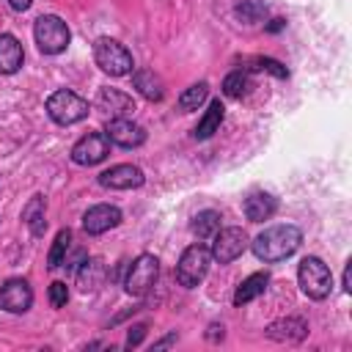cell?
Masks as SVG:
<instances>
[{
    "label": "cell",
    "mask_w": 352,
    "mask_h": 352,
    "mask_svg": "<svg viewBox=\"0 0 352 352\" xmlns=\"http://www.w3.org/2000/svg\"><path fill=\"white\" fill-rule=\"evenodd\" d=\"M300 245H302V231H300L297 226H292V223L270 226V228H264V231L250 242L256 258L264 261V264H278V261L294 256Z\"/></svg>",
    "instance_id": "6da1fadb"
},
{
    "label": "cell",
    "mask_w": 352,
    "mask_h": 352,
    "mask_svg": "<svg viewBox=\"0 0 352 352\" xmlns=\"http://www.w3.org/2000/svg\"><path fill=\"white\" fill-rule=\"evenodd\" d=\"M47 113L55 124L60 126H72V124H80L88 118L91 113V104L88 99H82L80 94L69 91V88H58L55 94L47 96Z\"/></svg>",
    "instance_id": "7a4b0ae2"
},
{
    "label": "cell",
    "mask_w": 352,
    "mask_h": 352,
    "mask_svg": "<svg viewBox=\"0 0 352 352\" xmlns=\"http://www.w3.org/2000/svg\"><path fill=\"white\" fill-rule=\"evenodd\" d=\"M33 38L44 55H60L72 41V30L58 14H41L33 22Z\"/></svg>",
    "instance_id": "3957f363"
},
{
    "label": "cell",
    "mask_w": 352,
    "mask_h": 352,
    "mask_svg": "<svg viewBox=\"0 0 352 352\" xmlns=\"http://www.w3.org/2000/svg\"><path fill=\"white\" fill-rule=\"evenodd\" d=\"M94 60L96 66L110 74V77H124V74H132V52L118 41V38H110V36H102L94 41Z\"/></svg>",
    "instance_id": "277c9868"
},
{
    "label": "cell",
    "mask_w": 352,
    "mask_h": 352,
    "mask_svg": "<svg viewBox=\"0 0 352 352\" xmlns=\"http://www.w3.org/2000/svg\"><path fill=\"white\" fill-rule=\"evenodd\" d=\"M297 280L305 297L311 300H324L333 289V272L319 256H305L297 267Z\"/></svg>",
    "instance_id": "5b68a950"
},
{
    "label": "cell",
    "mask_w": 352,
    "mask_h": 352,
    "mask_svg": "<svg viewBox=\"0 0 352 352\" xmlns=\"http://www.w3.org/2000/svg\"><path fill=\"white\" fill-rule=\"evenodd\" d=\"M209 264H212L209 248H204V245H190V248L182 253L179 264H176V280H179V286L195 289V286L206 278Z\"/></svg>",
    "instance_id": "8992f818"
},
{
    "label": "cell",
    "mask_w": 352,
    "mask_h": 352,
    "mask_svg": "<svg viewBox=\"0 0 352 352\" xmlns=\"http://www.w3.org/2000/svg\"><path fill=\"white\" fill-rule=\"evenodd\" d=\"M157 275H160V261H157V256L140 253V256L129 264V270H126V278H124L126 294L143 297V294L157 283Z\"/></svg>",
    "instance_id": "52a82bcc"
},
{
    "label": "cell",
    "mask_w": 352,
    "mask_h": 352,
    "mask_svg": "<svg viewBox=\"0 0 352 352\" xmlns=\"http://www.w3.org/2000/svg\"><path fill=\"white\" fill-rule=\"evenodd\" d=\"M248 250V234L239 228V226H228V228H220L214 236H212V258L220 261V264H231L234 258H239L242 253Z\"/></svg>",
    "instance_id": "ba28073f"
},
{
    "label": "cell",
    "mask_w": 352,
    "mask_h": 352,
    "mask_svg": "<svg viewBox=\"0 0 352 352\" xmlns=\"http://www.w3.org/2000/svg\"><path fill=\"white\" fill-rule=\"evenodd\" d=\"M107 154H110V140H107L104 132H88V135H82V138L72 146V160H74L77 165H85V168L99 165Z\"/></svg>",
    "instance_id": "9c48e42d"
},
{
    "label": "cell",
    "mask_w": 352,
    "mask_h": 352,
    "mask_svg": "<svg viewBox=\"0 0 352 352\" xmlns=\"http://www.w3.org/2000/svg\"><path fill=\"white\" fill-rule=\"evenodd\" d=\"M33 305V289L25 278H8L0 286V308L8 314H25Z\"/></svg>",
    "instance_id": "30bf717a"
},
{
    "label": "cell",
    "mask_w": 352,
    "mask_h": 352,
    "mask_svg": "<svg viewBox=\"0 0 352 352\" xmlns=\"http://www.w3.org/2000/svg\"><path fill=\"white\" fill-rule=\"evenodd\" d=\"M146 176L138 165H129V162H121V165H113L107 170L99 173V184L104 190H138L143 187Z\"/></svg>",
    "instance_id": "8fae6325"
},
{
    "label": "cell",
    "mask_w": 352,
    "mask_h": 352,
    "mask_svg": "<svg viewBox=\"0 0 352 352\" xmlns=\"http://www.w3.org/2000/svg\"><path fill=\"white\" fill-rule=\"evenodd\" d=\"M104 135L110 143H116L121 148H138L146 143V129L140 124H135L132 118H110L104 126Z\"/></svg>",
    "instance_id": "7c38bea8"
},
{
    "label": "cell",
    "mask_w": 352,
    "mask_h": 352,
    "mask_svg": "<svg viewBox=\"0 0 352 352\" xmlns=\"http://www.w3.org/2000/svg\"><path fill=\"white\" fill-rule=\"evenodd\" d=\"M121 223V209L113 204H96L82 214V231L91 236H99Z\"/></svg>",
    "instance_id": "4fadbf2b"
},
{
    "label": "cell",
    "mask_w": 352,
    "mask_h": 352,
    "mask_svg": "<svg viewBox=\"0 0 352 352\" xmlns=\"http://www.w3.org/2000/svg\"><path fill=\"white\" fill-rule=\"evenodd\" d=\"M96 107L110 118H129L135 113V99L118 88H102L96 94Z\"/></svg>",
    "instance_id": "5bb4252c"
},
{
    "label": "cell",
    "mask_w": 352,
    "mask_h": 352,
    "mask_svg": "<svg viewBox=\"0 0 352 352\" xmlns=\"http://www.w3.org/2000/svg\"><path fill=\"white\" fill-rule=\"evenodd\" d=\"M104 278H107V267H104L102 258L88 256V258L80 261V267H77V286H80L82 294L96 292V289L104 283Z\"/></svg>",
    "instance_id": "9a60e30c"
},
{
    "label": "cell",
    "mask_w": 352,
    "mask_h": 352,
    "mask_svg": "<svg viewBox=\"0 0 352 352\" xmlns=\"http://www.w3.org/2000/svg\"><path fill=\"white\" fill-rule=\"evenodd\" d=\"M264 333H267L272 341L297 344V341H302V338L308 336V324H305V319H300V316H286V319H278V322L267 324Z\"/></svg>",
    "instance_id": "2e32d148"
},
{
    "label": "cell",
    "mask_w": 352,
    "mask_h": 352,
    "mask_svg": "<svg viewBox=\"0 0 352 352\" xmlns=\"http://www.w3.org/2000/svg\"><path fill=\"white\" fill-rule=\"evenodd\" d=\"M132 85L135 91L148 99V102H162L165 99V82L160 74H154L151 69H135L132 72Z\"/></svg>",
    "instance_id": "e0dca14e"
},
{
    "label": "cell",
    "mask_w": 352,
    "mask_h": 352,
    "mask_svg": "<svg viewBox=\"0 0 352 352\" xmlns=\"http://www.w3.org/2000/svg\"><path fill=\"white\" fill-rule=\"evenodd\" d=\"M22 60H25V50H22L19 38L11 33H0V74L19 72Z\"/></svg>",
    "instance_id": "ac0fdd59"
},
{
    "label": "cell",
    "mask_w": 352,
    "mask_h": 352,
    "mask_svg": "<svg viewBox=\"0 0 352 352\" xmlns=\"http://www.w3.org/2000/svg\"><path fill=\"white\" fill-rule=\"evenodd\" d=\"M242 212H245V217L250 223H264V220H270L278 212V201L270 192H253V195L245 198Z\"/></svg>",
    "instance_id": "d6986e66"
},
{
    "label": "cell",
    "mask_w": 352,
    "mask_h": 352,
    "mask_svg": "<svg viewBox=\"0 0 352 352\" xmlns=\"http://www.w3.org/2000/svg\"><path fill=\"white\" fill-rule=\"evenodd\" d=\"M22 220L33 236H44V231H47V198L41 192L30 195V201L22 209Z\"/></svg>",
    "instance_id": "ffe728a7"
},
{
    "label": "cell",
    "mask_w": 352,
    "mask_h": 352,
    "mask_svg": "<svg viewBox=\"0 0 352 352\" xmlns=\"http://www.w3.org/2000/svg\"><path fill=\"white\" fill-rule=\"evenodd\" d=\"M267 286H270V272H253V275H248L236 286V292H234V305L242 308V305L253 302L256 297H261L267 292Z\"/></svg>",
    "instance_id": "44dd1931"
},
{
    "label": "cell",
    "mask_w": 352,
    "mask_h": 352,
    "mask_svg": "<svg viewBox=\"0 0 352 352\" xmlns=\"http://www.w3.org/2000/svg\"><path fill=\"white\" fill-rule=\"evenodd\" d=\"M223 116H226L223 102H220V99H212V102H209V107H206V113L201 116V121H198L195 132H192V135H195V140H206V138H212V135L220 129Z\"/></svg>",
    "instance_id": "7402d4cb"
},
{
    "label": "cell",
    "mask_w": 352,
    "mask_h": 352,
    "mask_svg": "<svg viewBox=\"0 0 352 352\" xmlns=\"http://www.w3.org/2000/svg\"><path fill=\"white\" fill-rule=\"evenodd\" d=\"M220 212H214V209H204V212H198L195 217H192V223H190V228H192V234L198 236V239H212L217 231H220Z\"/></svg>",
    "instance_id": "603a6c76"
},
{
    "label": "cell",
    "mask_w": 352,
    "mask_h": 352,
    "mask_svg": "<svg viewBox=\"0 0 352 352\" xmlns=\"http://www.w3.org/2000/svg\"><path fill=\"white\" fill-rule=\"evenodd\" d=\"M69 250H72V231H69V228H60V231L55 234V242H52L50 253H47V267H50V270L63 267V261L69 258Z\"/></svg>",
    "instance_id": "cb8c5ba5"
},
{
    "label": "cell",
    "mask_w": 352,
    "mask_h": 352,
    "mask_svg": "<svg viewBox=\"0 0 352 352\" xmlns=\"http://www.w3.org/2000/svg\"><path fill=\"white\" fill-rule=\"evenodd\" d=\"M209 99V82H192L190 88H184L182 91V96H179V110L182 113H192V110H198L204 102Z\"/></svg>",
    "instance_id": "d4e9b609"
},
{
    "label": "cell",
    "mask_w": 352,
    "mask_h": 352,
    "mask_svg": "<svg viewBox=\"0 0 352 352\" xmlns=\"http://www.w3.org/2000/svg\"><path fill=\"white\" fill-rule=\"evenodd\" d=\"M248 91H250V77H248V72L236 69V72L226 74V80H223V94H226V96H231V99H242Z\"/></svg>",
    "instance_id": "484cf974"
},
{
    "label": "cell",
    "mask_w": 352,
    "mask_h": 352,
    "mask_svg": "<svg viewBox=\"0 0 352 352\" xmlns=\"http://www.w3.org/2000/svg\"><path fill=\"white\" fill-rule=\"evenodd\" d=\"M267 3L264 0H242V3H236V8H234V14L242 19V22H248V25H256V22H261L264 16H267Z\"/></svg>",
    "instance_id": "4316f807"
},
{
    "label": "cell",
    "mask_w": 352,
    "mask_h": 352,
    "mask_svg": "<svg viewBox=\"0 0 352 352\" xmlns=\"http://www.w3.org/2000/svg\"><path fill=\"white\" fill-rule=\"evenodd\" d=\"M250 69H253V72H270V74H275L278 80H286V77H289V69H286L280 60H275V58H261V55H258V58L250 60Z\"/></svg>",
    "instance_id": "83f0119b"
},
{
    "label": "cell",
    "mask_w": 352,
    "mask_h": 352,
    "mask_svg": "<svg viewBox=\"0 0 352 352\" xmlns=\"http://www.w3.org/2000/svg\"><path fill=\"white\" fill-rule=\"evenodd\" d=\"M69 302V286L63 280H52L50 283V305L52 308H63Z\"/></svg>",
    "instance_id": "f1b7e54d"
},
{
    "label": "cell",
    "mask_w": 352,
    "mask_h": 352,
    "mask_svg": "<svg viewBox=\"0 0 352 352\" xmlns=\"http://www.w3.org/2000/svg\"><path fill=\"white\" fill-rule=\"evenodd\" d=\"M143 336H146V322H138V324H132V327H129V333H126V349H135V346H140Z\"/></svg>",
    "instance_id": "f546056e"
},
{
    "label": "cell",
    "mask_w": 352,
    "mask_h": 352,
    "mask_svg": "<svg viewBox=\"0 0 352 352\" xmlns=\"http://www.w3.org/2000/svg\"><path fill=\"white\" fill-rule=\"evenodd\" d=\"M223 336H226V333H223V324H212V327L206 330V338H209V341H223Z\"/></svg>",
    "instance_id": "4dcf8cb0"
},
{
    "label": "cell",
    "mask_w": 352,
    "mask_h": 352,
    "mask_svg": "<svg viewBox=\"0 0 352 352\" xmlns=\"http://www.w3.org/2000/svg\"><path fill=\"white\" fill-rule=\"evenodd\" d=\"M170 344H176V333H168L165 338L154 341V349H165V346H170Z\"/></svg>",
    "instance_id": "1f68e13d"
},
{
    "label": "cell",
    "mask_w": 352,
    "mask_h": 352,
    "mask_svg": "<svg viewBox=\"0 0 352 352\" xmlns=\"http://www.w3.org/2000/svg\"><path fill=\"white\" fill-rule=\"evenodd\" d=\"M8 6H11L14 11H28V8L33 6V0H8Z\"/></svg>",
    "instance_id": "d6a6232c"
},
{
    "label": "cell",
    "mask_w": 352,
    "mask_h": 352,
    "mask_svg": "<svg viewBox=\"0 0 352 352\" xmlns=\"http://www.w3.org/2000/svg\"><path fill=\"white\" fill-rule=\"evenodd\" d=\"M283 25H286V19H280V16H278V19H270V25H264V28H267L270 33H278Z\"/></svg>",
    "instance_id": "836d02e7"
},
{
    "label": "cell",
    "mask_w": 352,
    "mask_h": 352,
    "mask_svg": "<svg viewBox=\"0 0 352 352\" xmlns=\"http://www.w3.org/2000/svg\"><path fill=\"white\" fill-rule=\"evenodd\" d=\"M349 272H352V261L344 267V278H341V283H344V292H346V294L352 292V286H349Z\"/></svg>",
    "instance_id": "e575fe53"
}]
</instances>
